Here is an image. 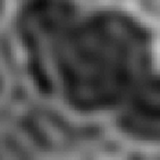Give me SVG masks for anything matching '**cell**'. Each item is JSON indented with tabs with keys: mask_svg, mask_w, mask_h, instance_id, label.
Wrapping results in <instances>:
<instances>
[{
	"mask_svg": "<svg viewBox=\"0 0 160 160\" xmlns=\"http://www.w3.org/2000/svg\"><path fill=\"white\" fill-rule=\"evenodd\" d=\"M0 6H1V0H0Z\"/></svg>",
	"mask_w": 160,
	"mask_h": 160,
	"instance_id": "obj_1",
	"label": "cell"
}]
</instances>
